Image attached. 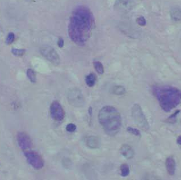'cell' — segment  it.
<instances>
[{
  "instance_id": "6da1fadb",
  "label": "cell",
  "mask_w": 181,
  "mask_h": 180,
  "mask_svg": "<svg viewBox=\"0 0 181 180\" xmlns=\"http://www.w3.org/2000/svg\"><path fill=\"white\" fill-rule=\"evenodd\" d=\"M94 25L90 10L85 6H79L72 13L68 26V33L72 41L79 46L85 44L89 38Z\"/></svg>"
},
{
  "instance_id": "7a4b0ae2",
  "label": "cell",
  "mask_w": 181,
  "mask_h": 180,
  "mask_svg": "<svg viewBox=\"0 0 181 180\" xmlns=\"http://www.w3.org/2000/svg\"><path fill=\"white\" fill-rule=\"evenodd\" d=\"M98 121L107 135L115 136L122 126V117L120 112L113 106H106L99 112Z\"/></svg>"
},
{
  "instance_id": "3957f363",
  "label": "cell",
  "mask_w": 181,
  "mask_h": 180,
  "mask_svg": "<svg viewBox=\"0 0 181 180\" xmlns=\"http://www.w3.org/2000/svg\"><path fill=\"white\" fill-rule=\"evenodd\" d=\"M154 92L160 106L166 112H169L177 106L181 101V92L177 88L170 86L158 87Z\"/></svg>"
},
{
  "instance_id": "277c9868",
  "label": "cell",
  "mask_w": 181,
  "mask_h": 180,
  "mask_svg": "<svg viewBox=\"0 0 181 180\" xmlns=\"http://www.w3.org/2000/svg\"><path fill=\"white\" fill-rule=\"evenodd\" d=\"M132 116L135 122L142 130L147 131L150 128L148 122L139 105L135 104L131 109Z\"/></svg>"
},
{
  "instance_id": "5b68a950",
  "label": "cell",
  "mask_w": 181,
  "mask_h": 180,
  "mask_svg": "<svg viewBox=\"0 0 181 180\" xmlns=\"http://www.w3.org/2000/svg\"><path fill=\"white\" fill-rule=\"evenodd\" d=\"M67 98L70 104L75 107L83 106L85 103L82 92L77 88L69 89L67 92Z\"/></svg>"
},
{
  "instance_id": "8992f818",
  "label": "cell",
  "mask_w": 181,
  "mask_h": 180,
  "mask_svg": "<svg viewBox=\"0 0 181 180\" xmlns=\"http://www.w3.org/2000/svg\"><path fill=\"white\" fill-rule=\"evenodd\" d=\"M24 154L27 159L28 164L34 169L40 170L43 167V160L38 153L28 149L24 152Z\"/></svg>"
},
{
  "instance_id": "52a82bcc",
  "label": "cell",
  "mask_w": 181,
  "mask_h": 180,
  "mask_svg": "<svg viewBox=\"0 0 181 180\" xmlns=\"http://www.w3.org/2000/svg\"><path fill=\"white\" fill-rule=\"evenodd\" d=\"M40 52L43 56L54 65H59L60 58L54 48L51 46H43L40 48Z\"/></svg>"
},
{
  "instance_id": "ba28073f",
  "label": "cell",
  "mask_w": 181,
  "mask_h": 180,
  "mask_svg": "<svg viewBox=\"0 0 181 180\" xmlns=\"http://www.w3.org/2000/svg\"><path fill=\"white\" fill-rule=\"evenodd\" d=\"M50 114L53 119L56 121H61L65 116V112L62 106L57 101L52 102L50 106Z\"/></svg>"
},
{
  "instance_id": "9c48e42d",
  "label": "cell",
  "mask_w": 181,
  "mask_h": 180,
  "mask_svg": "<svg viewBox=\"0 0 181 180\" xmlns=\"http://www.w3.org/2000/svg\"><path fill=\"white\" fill-rule=\"evenodd\" d=\"M17 141L20 148L24 151L30 149L32 146L31 138L25 132H20L18 134Z\"/></svg>"
},
{
  "instance_id": "30bf717a",
  "label": "cell",
  "mask_w": 181,
  "mask_h": 180,
  "mask_svg": "<svg viewBox=\"0 0 181 180\" xmlns=\"http://www.w3.org/2000/svg\"><path fill=\"white\" fill-rule=\"evenodd\" d=\"M133 6V2L131 0H116L114 5L115 9L122 12L130 11Z\"/></svg>"
},
{
  "instance_id": "8fae6325",
  "label": "cell",
  "mask_w": 181,
  "mask_h": 180,
  "mask_svg": "<svg viewBox=\"0 0 181 180\" xmlns=\"http://www.w3.org/2000/svg\"><path fill=\"white\" fill-rule=\"evenodd\" d=\"M120 153L127 159H131L133 158L135 155L134 149L128 144H124L122 145L120 148Z\"/></svg>"
},
{
  "instance_id": "7c38bea8",
  "label": "cell",
  "mask_w": 181,
  "mask_h": 180,
  "mask_svg": "<svg viewBox=\"0 0 181 180\" xmlns=\"http://www.w3.org/2000/svg\"><path fill=\"white\" fill-rule=\"evenodd\" d=\"M85 143L87 147L95 149L101 146V140L97 136H87L85 138Z\"/></svg>"
},
{
  "instance_id": "4fadbf2b",
  "label": "cell",
  "mask_w": 181,
  "mask_h": 180,
  "mask_svg": "<svg viewBox=\"0 0 181 180\" xmlns=\"http://www.w3.org/2000/svg\"><path fill=\"white\" fill-rule=\"evenodd\" d=\"M166 169L167 172L170 176H173L175 172L176 164L175 161L172 157H169L166 159L165 161Z\"/></svg>"
},
{
  "instance_id": "5bb4252c",
  "label": "cell",
  "mask_w": 181,
  "mask_h": 180,
  "mask_svg": "<svg viewBox=\"0 0 181 180\" xmlns=\"http://www.w3.org/2000/svg\"><path fill=\"white\" fill-rule=\"evenodd\" d=\"M170 14L172 20L174 22L181 21V8L173 7L170 10Z\"/></svg>"
},
{
  "instance_id": "9a60e30c",
  "label": "cell",
  "mask_w": 181,
  "mask_h": 180,
  "mask_svg": "<svg viewBox=\"0 0 181 180\" xmlns=\"http://www.w3.org/2000/svg\"><path fill=\"white\" fill-rule=\"evenodd\" d=\"M97 81V76L93 73H91L86 77L85 81L88 86L93 87L94 86Z\"/></svg>"
},
{
  "instance_id": "2e32d148",
  "label": "cell",
  "mask_w": 181,
  "mask_h": 180,
  "mask_svg": "<svg viewBox=\"0 0 181 180\" xmlns=\"http://www.w3.org/2000/svg\"><path fill=\"white\" fill-rule=\"evenodd\" d=\"M112 92L116 95H123L126 93V89L123 86L118 85V86H115L112 89Z\"/></svg>"
},
{
  "instance_id": "e0dca14e",
  "label": "cell",
  "mask_w": 181,
  "mask_h": 180,
  "mask_svg": "<svg viewBox=\"0 0 181 180\" xmlns=\"http://www.w3.org/2000/svg\"><path fill=\"white\" fill-rule=\"evenodd\" d=\"M120 172L121 176L123 177H126L130 174V168L129 166L126 164H123L120 165Z\"/></svg>"
},
{
  "instance_id": "ac0fdd59",
  "label": "cell",
  "mask_w": 181,
  "mask_h": 180,
  "mask_svg": "<svg viewBox=\"0 0 181 180\" xmlns=\"http://www.w3.org/2000/svg\"><path fill=\"white\" fill-rule=\"evenodd\" d=\"M26 73L28 79L32 83H35L36 82V76L34 71L32 69H28Z\"/></svg>"
},
{
  "instance_id": "d6986e66",
  "label": "cell",
  "mask_w": 181,
  "mask_h": 180,
  "mask_svg": "<svg viewBox=\"0 0 181 180\" xmlns=\"http://www.w3.org/2000/svg\"><path fill=\"white\" fill-rule=\"evenodd\" d=\"M93 65L97 73L100 75H103L104 73V68L102 64L99 61H95L93 62Z\"/></svg>"
},
{
  "instance_id": "ffe728a7",
  "label": "cell",
  "mask_w": 181,
  "mask_h": 180,
  "mask_svg": "<svg viewBox=\"0 0 181 180\" xmlns=\"http://www.w3.org/2000/svg\"><path fill=\"white\" fill-rule=\"evenodd\" d=\"M12 53L16 56H24L26 52V50L24 49H17L13 48L12 50Z\"/></svg>"
},
{
  "instance_id": "44dd1931",
  "label": "cell",
  "mask_w": 181,
  "mask_h": 180,
  "mask_svg": "<svg viewBox=\"0 0 181 180\" xmlns=\"http://www.w3.org/2000/svg\"><path fill=\"white\" fill-rule=\"evenodd\" d=\"M15 39V35H14V34L13 32H10L9 33V34L8 35V36L6 37V44H8V45H10V44H12L13 43V42L14 41Z\"/></svg>"
},
{
  "instance_id": "7402d4cb",
  "label": "cell",
  "mask_w": 181,
  "mask_h": 180,
  "mask_svg": "<svg viewBox=\"0 0 181 180\" xmlns=\"http://www.w3.org/2000/svg\"><path fill=\"white\" fill-rule=\"evenodd\" d=\"M127 131L128 132H130L131 134H133L134 135L136 136H141V134L140 132L139 131V130H138L137 128H133V127H128L127 129Z\"/></svg>"
},
{
  "instance_id": "603a6c76",
  "label": "cell",
  "mask_w": 181,
  "mask_h": 180,
  "mask_svg": "<svg viewBox=\"0 0 181 180\" xmlns=\"http://www.w3.org/2000/svg\"><path fill=\"white\" fill-rule=\"evenodd\" d=\"M136 22L139 25H140L141 26H146V18L142 16L138 17L136 20Z\"/></svg>"
},
{
  "instance_id": "cb8c5ba5",
  "label": "cell",
  "mask_w": 181,
  "mask_h": 180,
  "mask_svg": "<svg viewBox=\"0 0 181 180\" xmlns=\"http://www.w3.org/2000/svg\"><path fill=\"white\" fill-rule=\"evenodd\" d=\"M76 128H77L76 126L73 123H69V124H67V126H66V130L69 132H75V131L76 130Z\"/></svg>"
},
{
  "instance_id": "d4e9b609",
  "label": "cell",
  "mask_w": 181,
  "mask_h": 180,
  "mask_svg": "<svg viewBox=\"0 0 181 180\" xmlns=\"http://www.w3.org/2000/svg\"><path fill=\"white\" fill-rule=\"evenodd\" d=\"M64 44V41L63 40L62 38H60L59 40L57 41V45L60 48H63Z\"/></svg>"
},
{
  "instance_id": "484cf974",
  "label": "cell",
  "mask_w": 181,
  "mask_h": 180,
  "mask_svg": "<svg viewBox=\"0 0 181 180\" xmlns=\"http://www.w3.org/2000/svg\"><path fill=\"white\" fill-rule=\"evenodd\" d=\"M177 144L178 145H181V135L178 138L177 140Z\"/></svg>"
},
{
  "instance_id": "4316f807",
  "label": "cell",
  "mask_w": 181,
  "mask_h": 180,
  "mask_svg": "<svg viewBox=\"0 0 181 180\" xmlns=\"http://www.w3.org/2000/svg\"><path fill=\"white\" fill-rule=\"evenodd\" d=\"M26 1H33V0H26Z\"/></svg>"
}]
</instances>
